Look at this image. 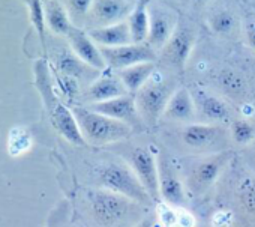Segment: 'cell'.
Masks as SVG:
<instances>
[{
    "instance_id": "cell-1",
    "label": "cell",
    "mask_w": 255,
    "mask_h": 227,
    "mask_svg": "<svg viewBox=\"0 0 255 227\" xmlns=\"http://www.w3.org/2000/svg\"><path fill=\"white\" fill-rule=\"evenodd\" d=\"M74 115L86 143L93 146H105L131 137L134 128L125 122L108 118L90 107H74Z\"/></svg>"
},
{
    "instance_id": "cell-2",
    "label": "cell",
    "mask_w": 255,
    "mask_h": 227,
    "mask_svg": "<svg viewBox=\"0 0 255 227\" xmlns=\"http://www.w3.org/2000/svg\"><path fill=\"white\" fill-rule=\"evenodd\" d=\"M98 179L102 188L119 193L140 205H150L153 199L138 179L132 166L123 161H110L98 169Z\"/></svg>"
},
{
    "instance_id": "cell-3",
    "label": "cell",
    "mask_w": 255,
    "mask_h": 227,
    "mask_svg": "<svg viewBox=\"0 0 255 227\" xmlns=\"http://www.w3.org/2000/svg\"><path fill=\"white\" fill-rule=\"evenodd\" d=\"M176 89L177 86L173 80L155 71L147 83L134 93L138 113L146 127H155L162 119L164 110Z\"/></svg>"
},
{
    "instance_id": "cell-4",
    "label": "cell",
    "mask_w": 255,
    "mask_h": 227,
    "mask_svg": "<svg viewBox=\"0 0 255 227\" xmlns=\"http://www.w3.org/2000/svg\"><path fill=\"white\" fill-rule=\"evenodd\" d=\"M89 200L93 218L104 227H114L122 224L129 217L132 206L140 205L119 193L105 188L90 193Z\"/></svg>"
},
{
    "instance_id": "cell-5",
    "label": "cell",
    "mask_w": 255,
    "mask_h": 227,
    "mask_svg": "<svg viewBox=\"0 0 255 227\" xmlns=\"http://www.w3.org/2000/svg\"><path fill=\"white\" fill-rule=\"evenodd\" d=\"M149 21L150 24L146 42L159 54L173 36L180 17L170 5L149 0Z\"/></svg>"
},
{
    "instance_id": "cell-6",
    "label": "cell",
    "mask_w": 255,
    "mask_h": 227,
    "mask_svg": "<svg viewBox=\"0 0 255 227\" xmlns=\"http://www.w3.org/2000/svg\"><path fill=\"white\" fill-rule=\"evenodd\" d=\"M195 45V30L189 21H179L173 36L161 50L159 56L162 62L173 69L182 71L188 63Z\"/></svg>"
},
{
    "instance_id": "cell-7",
    "label": "cell",
    "mask_w": 255,
    "mask_h": 227,
    "mask_svg": "<svg viewBox=\"0 0 255 227\" xmlns=\"http://www.w3.org/2000/svg\"><path fill=\"white\" fill-rule=\"evenodd\" d=\"M108 69L120 71L141 62H156L158 53L147 42H131L119 47H101Z\"/></svg>"
},
{
    "instance_id": "cell-8",
    "label": "cell",
    "mask_w": 255,
    "mask_h": 227,
    "mask_svg": "<svg viewBox=\"0 0 255 227\" xmlns=\"http://www.w3.org/2000/svg\"><path fill=\"white\" fill-rule=\"evenodd\" d=\"M231 152H216L198 161L189 175V188L195 194L206 193L231 163Z\"/></svg>"
},
{
    "instance_id": "cell-9",
    "label": "cell",
    "mask_w": 255,
    "mask_h": 227,
    "mask_svg": "<svg viewBox=\"0 0 255 227\" xmlns=\"http://www.w3.org/2000/svg\"><path fill=\"white\" fill-rule=\"evenodd\" d=\"M89 107L95 111L102 113V115H105L108 118H113L116 121L128 124L129 127L134 128V131L144 125L140 113H138L137 104H135L134 93H126L123 96H117V98H113L108 101L95 102V104H90Z\"/></svg>"
},
{
    "instance_id": "cell-10",
    "label": "cell",
    "mask_w": 255,
    "mask_h": 227,
    "mask_svg": "<svg viewBox=\"0 0 255 227\" xmlns=\"http://www.w3.org/2000/svg\"><path fill=\"white\" fill-rule=\"evenodd\" d=\"M225 130L218 124L197 122L189 124L180 131V139L186 148L194 151H210L216 149L218 145L225 142Z\"/></svg>"
},
{
    "instance_id": "cell-11",
    "label": "cell",
    "mask_w": 255,
    "mask_h": 227,
    "mask_svg": "<svg viewBox=\"0 0 255 227\" xmlns=\"http://www.w3.org/2000/svg\"><path fill=\"white\" fill-rule=\"evenodd\" d=\"M131 166L153 202H158L161 199L158 157L149 148H135L131 154Z\"/></svg>"
},
{
    "instance_id": "cell-12",
    "label": "cell",
    "mask_w": 255,
    "mask_h": 227,
    "mask_svg": "<svg viewBox=\"0 0 255 227\" xmlns=\"http://www.w3.org/2000/svg\"><path fill=\"white\" fill-rule=\"evenodd\" d=\"M137 2L138 0H93L89 20L95 24L93 27L125 21L135 8Z\"/></svg>"
},
{
    "instance_id": "cell-13",
    "label": "cell",
    "mask_w": 255,
    "mask_h": 227,
    "mask_svg": "<svg viewBox=\"0 0 255 227\" xmlns=\"http://www.w3.org/2000/svg\"><path fill=\"white\" fill-rule=\"evenodd\" d=\"M159 166V194L168 206H183L186 202V193L182 179L179 178L168 155L161 154L158 157Z\"/></svg>"
},
{
    "instance_id": "cell-14",
    "label": "cell",
    "mask_w": 255,
    "mask_h": 227,
    "mask_svg": "<svg viewBox=\"0 0 255 227\" xmlns=\"http://www.w3.org/2000/svg\"><path fill=\"white\" fill-rule=\"evenodd\" d=\"M45 104L50 110L53 125L59 131V134H62L69 143L75 146H84L86 140L83 137V133L80 130V125H78V121L74 115V111L69 110L65 104H62L56 96L47 101Z\"/></svg>"
},
{
    "instance_id": "cell-15",
    "label": "cell",
    "mask_w": 255,
    "mask_h": 227,
    "mask_svg": "<svg viewBox=\"0 0 255 227\" xmlns=\"http://www.w3.org/2000/svg\"><path fill=\"white\" fill-rule=\"evenodd\" d=\"M68 41H69V47L71 50L90 68H93L95 71H104L108 69L107 63L104 60L101 47L92 39V36L89 35V32H84L80 27H72L71 32L66 35Z\"/></svg>"
},
{
    "instance_id": "cell-16",
    "label": "cell",
    "mask_w": 255,
    "mask_h": 227,
    "mask_svg": "<svg viewBox=\"0 0 255 227\" xmlns=\"http://www.w3.org/2000/svg\"><path fill=\"white\" fill-rule=\"evenodd\" d=\"M192 96L195 101L197 115L203 119V122H209V124L230 122V116H231L230 107L219 96L203 89H197L195 92H192Z\"/></svg>"
},
{
    "instance_id": "cell-17",
    "label": "cell",
    "mask_w": 255,
    "mask_h": 227,
    "mask_svg": "<svg viewBox=\"0 0 255 227\" xmlns=\"http://www.w3.org/2000/svg\"><path fill=\"white\" fill-rule=\"evenodd\" d=\"M195 116L197 108L192 92L186 87H177L164 110L162 119L173 122H188Z\"/></svg>"
},
{
    "instance_id": "cell-18",
    "label": "cell",
    "mask_w": 255,
    "mask_h": 227,
    "mask_svg": "<svg viewBox=\"0 0 255 227\" xmlns=\"http://www.w3.org/2000/svg\"><path fill=\"white\" fill-rule=\"evenodd\" d=\"M89 35L99 47H119L134 42L128 20L116 24L93 27L89 30Z\"/></svg>"
},
{
    "instance_id": "cell-19",
    "label": "cell",
    "mask_w": 255,
    "mask_h": 227,
    "mask_svg": "<svg viewBox=\"0 0 255 227\" xmlns=\"http://www.w3.org/2000/svg\"><path fill=\"white\" fill-rule=\"evenodd\" d=\"M128 92L119 75H101L87 89V101L90 104L108 101L117 96H123Z\"/></svg>"
},
{
    "instance_id": "cell-20",
    "label": "cell",
    "mask_w": 255,
    "mask_h": 227,
    "mask_svg": "<svg viewBox=\"0 0 255 227\" xmlns=\"http://www.w3.org/2000/svg\"><path fill=\"white\" fill-rule=\"evenodd\" d=\"M156 68V62H141L117 71V75L120 77L128 92L135 93L147 83V80L153 75Z\"/></svg>"
},
{
    "instance_id": "cell-21",
    "label": "cell",
    "mask_w": 255,
    "mask_h": 227,
    "mask_svg": "<svg viewBox=\"0 0 255 227\" xmlns=\"http://www.w3.org/2000/svg\"><path fill=\"white\" fill-rule=\"evenodd\" d=\"M207 26L213 35L221 38H231L239 30V20L228 8H216L207 15Z\"/></svg>"
},
{
    "instance_id": "cell-22",
    "label": "cell",
    "mask_w": 255,
    "mask_h": 227,
    "mask_svg": "<svg viewBox=\"0 0 255 227\" xmlns=\"http://www.w3.org/2000/svg\"><path fill=\"white\" fill-rule=\"evenodd\" d=\"M45 21L47 26L60 36H66L74 27L68 11L56 0H48L45 3Z\"/></svg>"
},
{
    "instance_id": "cell-23",
    "label": "cell",
    "mask_w": 255,
    "mask_h": 227,
    "mask_svg": "<svg viewBox=\"0 0 255 227\" xmlns=\"http://www.w3.org/2000/svg\"><path fill=\"white\" fill-rule=\"evenodd\" d=\"M134 42H146L149 35V0H138L135 8L128 17Z\"/></svg>"
},
{
    "instance_id": "cell-24",
    "label": "cell",
    "mask_w": 255,
    "mask_h": 227,
    "mask_svg": "<svg viewBox=\"0 0 255 227\" xmlns=\"http://www.w3.org/2000/svg\"><path fill=\"white\" fill-rule=\"evenodd\" d=\"M56 63H57V68L59 71L63 74V75H69V77H74V78H80L84 75L86 69L90 68L89 65H86L72 50H63L57 54L56 57ZM93 69V68H92Z\"/></svg>"
},
{
    "instance_id": "cell-25",
    "label": "cell",
    "mask_w": 255,
    "mask_h": 227,
    "mask_svg": "<svg viewBox=\"0 0 255 227\" xmlns=\"http://www.w3.org/2000/svg\"><path fill=\"white\" fill-rule=\"evenodd\" d=\"M231 139L237 143V145H249L254 139H255V128L252 124H249L248 121H233L231 122Z\"/></svg>"
},
{
    "instance_id": "cell-26",
    "label": "cell",
    "mask_w": 255,
    "mask_h": 227,
    "mask_svg": "<svg viewBox=\"0 0 255 227\" xmlns=\"http://www.w3.org/2000/svg\"><path fill=\"white\" fill-rule=\"evenodd\" d=\"M29 5V11H30V20L41 38V41L44 42V30H45V5H42L41 0H26Z\"/></svg>"
},
{
    "instance_id": "cell-27",
    "label": "cell",
    "mask_w": 255,
    "mask_h": 227,
    "mask_svg": "<svg viewBox=\"0 0 255 227\" xmlns=\"http://www.w3.org/2000/svg\"><path fill=\"white\" fill-rule=\"evenodd\" d=\"M239 197L243 208L249 214H255V178H248L242 182Z\"/></svg>"
},
{
    "instance_id": "cell-28",
    "label": "cell",
    "mask_w": 255,
    "mask_h": 227,
    "mask_svg": "<svg viewBox=\"0 0 255 227\" xmlns=\"http://www.w3.org/2000/svg\"><path fill=\"white\" fill-rule=\"evenodd\" d=\"M92 3H93V0H68V8L74 17L84 18V17H89Z\"/></svg>"
},
{
    "instance_id": "cell-29",
    "label": "cell",
    "mask_w": 255,
    "mask_h": 227,
    "mask_svg": "<svg viewBox=\"0 0 255 227\" xmlns=\"http://www.w3.org/2000/svg\"><path fill=\"white\" fill-rule=\"evenodd\" d=\"M243 33L248 41V45L255 51V17H249L243 23Z\"/></svg>"
},
{
    "instance_id": "cell-30",
    "label": "cell",
    "mask_w": 255,
    "mask_h": 227,
    "mask_svg": "<svg viewBox=\"0 0 255 227\" xmlns=\"http://www.w3.org/2000/svg\"><path fill=\"white\" fill-rule=\"evenodd\" d=\"M161 220L167 224V226H173L176 221H177V215L168 208V206H164L161 209Z\"/></svg>"
},
{
    "instance_id": "cell-31",
    "label": "cell",
    "mask_w": 255,
    "mask_h": 227,
    "mask_svg": "<svg viewBox=\"0 0 255 227\" xmlns=\"http://www.w3.org/2000/svg\"><path fill=\"white\" fill-rule=\"evenodd\" d=\"M185 2L192 8V9H203L207 6L210 0H185Z\"/></svg>"
},
{
    "instance_id": "cell-32",
    "label": "cell",
    "mask_w": 255,
    "mask_h": 227,
    "mask_svg": "<svg viewBox=\"0 0 255 227\" xmlns=\"http://www.w3.org/2000/svg\"><path fill=\"white\" fill-rule=\"evenodd\" d=\"M135 227H155V220L152 217H147V218H143Z\"/></svg>"
},
{
    "instance_id": "cell-33",
    "label": "cell",
    "mask_w": 255,
    "mask_h": 227,
    "mask_svg": "<svg viewBox=\"0 0 255 227\" xmlns=\"http://www.w3.org/2000/svg\"><path fill=\"white\" fill-rule=\"evenodd\" d=\"M153 2H161V3H167L168 5V2H171V0H153Z\"/></svg>"
}]
</instances>
